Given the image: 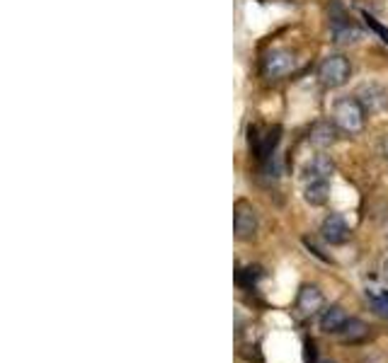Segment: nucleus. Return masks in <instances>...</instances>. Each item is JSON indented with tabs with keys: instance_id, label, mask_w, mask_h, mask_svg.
Wrapping results in <instances>:
<instances>
[{
	"instance_id": "obj_1",
	"label": "nucleus",
	"mask_w": 388,
	"mask_h": 363,
	"mask_svg": "<svg viewBox=\"0 0 388 363\" xmlns=\"http://www.w3.org/2000/svg\"><path fill=\"white\" fill-rule=\"evenodd\" d=\"M364 107L360 105V100L357 97H342V100L335 102V107H332V121H335V126L340 131H345V134H360L362 129H364Z\"/></svg>"
},
{
	"instance_id": "obj_2",
	"label": "nucleus",
	"mask_w": 388,
	"mask_h": 363,
	"mask_svg": "<svg viewBox=\"0 0 388 363\" xmlns=\"http://www.w3.org/2000/svg\"><path fill=\"white\" fill-rule=\"evenodd\" d=\"M350 73H352L350 61L345 56H340V53H335V56L323 58V63L318 66V80L328 90H335V87H342L350 80Z\"/></svg>"
},
{
	"instance_id": "obj_3",
	"label": "nucleus",
	"mask_w": 388,
	"mask_h": 363,
	"mask_svg": "<svg viewBox=\"0 0 388 363\" xmlns=\"http://www.w3.org/2000/svg\"><path fill=\"white\" fill-rule=\"evenodd\" d=\"M282 139V129L279 126H269V129H260V126H250V148L255 150L260 160H269L274 155V148Z\"/></svg>"
},
{
	"instance_id": "obj_4",
	"label": "nucleus",
	"mask_w": 388,
	"mask_h": 363,
	"mask_svg": "<svg viewBox=\"0 0 388 363\" xmlns=\"http://www.w3.org/2000/svg\"><path fill=\"white\" fill-rule=\"evenodd\" d=\"M357 100L364 107L366 114H384L388 109V90L379 82H364L357 90Z\"/></svg>"
},
{
	"instance_id": "obj_5",
	"label": "nucleus",
	"mask_w": 388,
	"mask_h": 363,
	"mask_svg": "<svg viewBox=\"0 0 388 363\" xmlns=\"http://www.w3.org/2000/svg\"><path fill=\"white\" fill-rule=\"evenodd\" d=\"M233 230L238 240H253L258 233V213L248 201H238L235 204V215H233Z\"/></svg>"
},
{
	"instance_id": "obj_6",
	"label": "nucleus",
	"mask_w": 388,
	"mask_h": 363,
	"mask_svg": "<svg viewBox=\"0 0 388 363\" xmlns=\"http://www.w3.org/2000/svg\"><path fill=\"white\" fill-rule=\"evenodd\" d=\"M294 66H296V58H294L292 51H284V48H274V51H269L262 63L264 76H269V78L289 76V73L294 71Z\"/></svg>"
},
{
	"instance_id": "obj_7",
	"label": "nucleus",
	"mask_w": 388,
	"mask_h": 363,
	"mask_svg": "<svg viewBox=\"0 0 388 363\" xmlns=\"http://www.w3.org/2000/svg\"><path fill=\"white\" fill-rule=\"evenodd\" d=\"M321 233L330 245H342L350 240V228H347V223L342 220V215H337V213H330L323 220Z\"/></svg>"
},
{
	"instance_id": "obj_8",
	"label": "nucleus",
	"mask_w": 388,
	"mask_h": 363,
	"mask_svg": "<svg viewBox=\"0 0 388 363\" xmlns=\"http://www.w3.org/2000/svg\"><path fill=\"white\" fill-rule=\"evenodd\" d=\"M296 306H298V310H301L303 315H316V312L323 308V293L318 291L316 286H306L301 293H298Z\"/></svg>"
},
{
	"instance_id": "obj_9",
	"label": "nucleus",
	"mask_w": 388,
	"mask_h": 363,
	"mask_svg": "<svg viewBox=\"0 0 388 363\" xmlns=\"http://www.w3.org/2000/svg\"><path fill=\"white\" fill-rule=\"evenodd\" d=\"M308 139H311V143L318 145V148H328V145L335 143L337 131L330 121H318V124H313L311 136H308Z\"/></svg>"
},
{
	"instance_id": "obj_10",
	"label": "nucleus",
	"mask_w": 388,
	"mask_h": 363,
	"mask_svg": "<svg viewBox=\"0 0 388 363\" xmlns=\"http://www.w3.org/2000/svg\"><path fill=\"white\" fill-rule=\"evenodd\" d=\"M347 320H350V317L345 315V310H342V308H328V310L323 312V317H321V330L323 332H332V335H340V332L345 330Z\"/></svg>"
},
{
	"instance_id": "obj_11",
	"label": "nucleus",
	"mask_w": 388,
	"mask_h": 363,
	"mask_svg": "<svg viewBox=\"0 0 388 363\" xmlns=\"http://www.w3.org/2000/svg\"><path fill=\"white\" fill-rule=\"evenodd\" d=\"M332 170H335V165H332V160L328 158V155H316V158L306 165L303 175L308 177V182L311 179H328L332 175Z\"/></svg>"
},
{
	"instance_id": "obj_12",
	"label": "nucleus",
	"mask_w": 388,
	"mask_h": 363,
	"mask_svg": "<svg viewBox=\"0 0 388 363\" xmlns=\"http://www.w3.org/2000/svg\"><path fill=\"white\" fill-rule=\"evenodd\" d=\"M330 196V184L328 179H311L306 184V191H303V199L311 206H323Z\"/></svg>"
},
{
	"instance_id": "obj_13",
	"label": "nucleus",
	"mask_w": 388,
	"mask_h": 363,
	"mask_svg": "<svg viewBox=\"0 0 388 363\" xmlns=\"http://www.w3.org/2000/svg\"><path fill=\"white\" fill-rule=\"evenodd\" d=\"M340 335L345 342H362V339H366L369 330H366V325L362 320H347L345 330H342Z\"/></svg>"
},
{
	"instance_id": "obj_14",
	"label": "nucleus",
	"mask_w": 388,
	"mask_h": 363,
	"mask_svg": "<svg viewBox=\"0 0 388 363\" xmlns=\"http://www.w3.org/2000/svg\"><path fill=\"white\" fill-rule=\"evenodd\" d=\"M332 34H335L337 42H357L360 39V29L350 22H340V19L332 22Z\"/></svg>"
},
{
	"instance_id": "obj_15",
	"label": "nucleus",
	"mask_w": 388,
	"mask_h": 363,
	"mask_svg": "<svg viewBox=\"0 0 388 363\" xmlns=\"http://www.w3.org/2000/svg\"><path fill=\"white\" fill-rule=\"evenodd\" d=\"M262 276V269L260 267H245V269H238V274H235V278H238L240 286L250 288L253 283H258V278Z\"/></svg>"
},
{
	"instance_id": "obj_16",
	"label": "nucleus",
	"mask_w": 388,
	"mask_h": 363,
	"mask_svg": "<svg viewBox=\"0 0 388 363\" xmlns=\"http://www.w3.org/2000/svg\"><path fill=\"white\" fill-rule=\"evenodd\" d=\"M362 17H364V22H366V27L371 29V32H376L381 37V42L388 44V27H384V24L379 22V19L374 17V15H369V12H362Z\"/></svg>"
},
{
	"instance_id": "obj_17",
	"label": "nucleus",
	"mask_w": 388,
	"mask_h": 363,
	"mask_svg": "<svg viewBox=\"0 0 388 363\" xmlns=\"http://www.w3.org/2000/svg\"><path fill=\"white\" fill-rule=\"evenodd\" d=\"M371 296H374V308H376V310H379L384 317H388V291H384V293L374 291Z\"/></svg>"
},
{
	"instance_id": "obj_18",
	"label": "nucleus",
	"mask_w": 388,
	"mask_h": 363,
	"mask_svg": "<svg viewBox=\"0 0 388 363\" xmlns=\"http://www.w3.org/2000/svg\"><path fill=\"white\" fill-rule=\"evenodd\" d=\"M303 359H306V363L316 361V344H313V342H306V354H303Z\"/></svg>"
},
{
	"instance_id": "obj_19",
	"label": "nucleus",
	"mask_w": 388,
	"mask_h": 363,
	"mask_svg": "<svg viewBox=\"0 0 388 363\" xmlns=\"http://www.w3.org/2000/svg\"><path fill=\"white\" fill-rule=\"evenodd\" d=\"M384 276H386V281H388V259H386V264H384Z\"/></svg>"
}]
</instances>
